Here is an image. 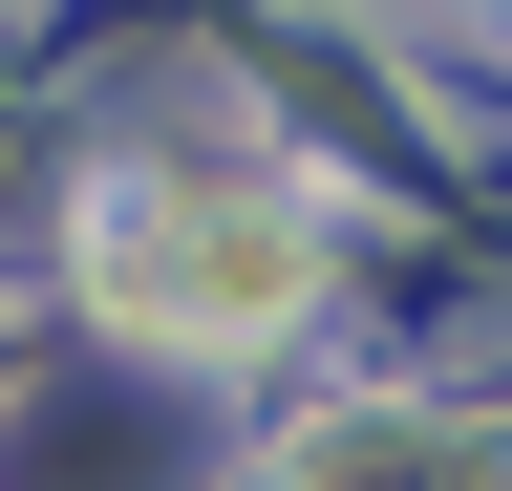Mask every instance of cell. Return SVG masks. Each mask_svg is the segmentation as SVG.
Segmentation results:
<instances>
[{
	"label": "cell",
	"mask_w": 512,
	"mask_h": 491,
	"mask_svg": "<svg viewBox=\"0 0 512 491\" xmlns=\"http://www.w3.org/2000/svg\"><path fill=\"white\" fill-rule=\"evenodd\" d=\"M86 278H107V321H128V342H278L299 299H320V235H299V193L150 171V193H107V214H86Z\"/></svg>",
	"instance_id": "6da1fadb"
}]
</instances>
